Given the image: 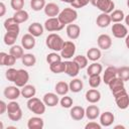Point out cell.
<instances>
[{"label": "cell", "mask_w": 129, "mask_h": 129, "mask_svg": "<svg viewBox=\"0 0 129 129\" xmlns=\"http://www.w3.org/2000/svg\"><path fill=\"white\" fill-rule=\"evenodd\" d=\"M21 61L25 67L30 68L36 63V57L32 53H24L23 56L21 57Z\"/></svg>", "instance_id": "d590c367"}, {"label": "cell", "mask_w": 129, "mask_h": 129, "mask_svg": "<svg viewBox=\"0 0 129 129\" xmlns=\"http://www.w3.org/2000/svg\"><path fill=\"white\" fill-rule=\"evenodd\" d=\"M114 99H115L116 105L119 109L125 110L129 107V95L127 94L126 90L117 95H114Z\"/></svg>", "instance_id": "52a82bcc"}, {"label": "cell", "mask_w": 129, "mask_h": 129, "mask_svg": "<svg viewBox=\"0 0 129 129\" xmlns=\"http://www.w3.org/2000/svg\"><path fill=\"white\" fill-rule=\"evenodd\" d=\"M59 104L62 108H66V109H69V108H72L73 105H74V100L70 97V96H67L64 95L60 100H59Z\"/></svg>", "instance_id": "ee69618b"}, {"label": "cell", "mask_w": 129, "mask_h": 129, "mask_svg": "<svg viewBox=\"0 0 129 129\" xmlns=\"http://www.w3.org/2000/svg\"><path fill=\"white\" fill-rule=\"evenodd\" d=\"M76 50H77L76 44L73 41L68 40V41H64V43H63V46L60 50V55L64 59H70L73 56H75Z\"/></svg>", "instance_id": "5b68a950"}, {"label": "cell", "mask_w": 129, "mask_h": 129, "mask_svg": "<svg viewBox=\"0 0 129 129\" xmlns=\"http://www.w3.org/2000/svg\"><path fill=\"white\" fill-rule=\"evenodd\" d=\"M110 17L113 23H118V22H122L125 19V14L121 9H114L110 13Z\"/></svg>", "instance_id": "e575fe53"}, {"label": "cell", "mask_w": 129, "mask_h": 129, "mask_svg": "<svg viewBox=\"0 0 129 129\" xmlns=\"http://www.w3.org/2000/svg\"><path fill=\"white\" fill-rule=\"evenodd\" d=\"M101 56H102V52H101L100 48L91 47L87 51V57L91 61H97V60H99L101 58Z\"/></svg>", "instance_id": "d6a6232c"}, {"label": "cell", "mask_w": 129, "mask_h": 129, "mask_svg": "<svg viewBox=\"0 0 129 129\" xmlns=\"http://www.w3.org/2000/svg\"><path fill=\"white\" fill-rule=\"evenodd\" d=\"M29 81V74L26 70H23V69H19L18 72H17V75H16V78H15V81L13 82L17 87L19 88H22L24 87L25 85H27Z\"/></svg>", "instance_id": "9c48e42d"}, {"label": "cell", "mask_w": 129, "mask_h": 129, "mask_svg": "<svg viewBox=\"0 0 129 129\" xmlns=\"http://www.w3.org/2000/svg\"><path fill=\"white\" fill-rule=\"evenodd\" d=\"M18 109H20V105L15 101H10L8 104H7V113H11V112H14V111H17Z\"/></svg>", "instance_id": "681fc988"}, {"label": "cell", "mask_w": 129, "mask_h": 129, "mask_svg": "<svg viewBox=\"0 0 129 129\" xmlns=\"http://www.w3.org/2000/svg\"><path fill=\"white\" fill-rule=\"evenodd\" d=\"M3 26L5 28L6 31H13V32H20V27H19V23H17L13 17L7 18L5 19Z\"/></svg>", "instance_id": "d4e9b609"}, {"label": "cell", "mask_w": 129, "mask_h": 129, "mask_svg": "<svg viewBox=\"0 0 129 129\" xmlns=\"http://www.w3.org/2000/svg\"><path fill=\"white\" fill-rule=\"evenodd\" d=\"M89 3H90V0H75V2L71 4V6L75 9H79L87 6Z\"/></svg>", "instance_id": "c3c4849f"}, {"label": "cell", "mask_w": 129, "mask_h": 129, "mask_svg": "<svg viewBox=\"0 0 129 129\" xmlns=\"http://www.w3.org/2000/svg\"><path fill=\"white\" fill-rule=\"evenodd\" d=\"M124 20H125V24H126L127 26H129V14L125 16V19H124Z\"/></svg>", "instance_id": "11a10c76"}, {"label": "cell", "mask_w": 129, "mask_h": 129, "mask_svg": "<svg viewBox=\"0 0 129 129\" xmlns=\"http://www.w3.org/2000/svg\"><path fill=\"white\" fill-rule=\"evenodd\" d=\"M42 101L47 107H55L59 103L58 95L56 93H46L43 95Z\"/></svg>", "instance_id": "e0dca14e"}, {"label": "cell", "mask_w": 129, "mask_h": 129, "mask_svg": "<svg viewBox=\"0 0 129 129\" xmlns=\"http://www.w3.org/2000/svg\"><path fill=\"white\" fill-rule=\"evenodd\" d=\"M10 6L14 11L22 10L24 7V0H10Z\"/></svg>", "instance_id": "7dc6e473"}, {"label": "cell", "mask_w": 129, "mask_h": 129, "mask_svg": "<svg viewBox=\"0 0 129 129\" xmlns=\"http://www.w3.org/2000/svg\"><path fill=\"white\" fill-rule=\"evenodd\" d=\"M69 86H70V91L73 92V93H79V92H81V91L83 90V88H84L83 81H82L81 79H78V78L73 79V80L70 82Z\"/></svg>", "instance_id": "836d02e7"}, {"label": "cell", "mask_w": 129, "mask_h": 129, "mask_svg": "<svg viewBox=\"0 0 129 129\" xmlns=\"http://www.w3.org/2000/svg\"><path fill=\"white\" fill-rule=\"evenodd\" d=\"M96 7L101 12L110 14L115 8V3L113 2V0H98Z\"/></svg>", "instance_id": "7c38bea8"}, {"label": "cell", "mask_w": 129, "mask_h": 129, "mask_svg": "<svg viewBox=\"0 0 129 129\" xmlns=\"http://www.w3.org/2000/svg\"><path fill=\"white\" fill-rule=\"evenodd\" d=\"M44 13L46 16L48 17H57L60 10H59V6L53 2H50V3H46L44 9H43Z\"/></svg>", "instance_id": "ac0fdd59"}, {"label": "cell", "mask_w": 129, "mask_h": 129, "mask_svg": "<svg viewBox=\"0 0 129 129\" xmlns=\"http://www.w3.org/2000/svg\"><path fill=\"white\" fill-rule=\"evenodd\" d=\"M117 76L124 82L129 81V67H121L117 69Z\"/></svg>", "instance_id": "60d3db41"}, {"label": "cell", "mask_w": 129, "mask_h": 129, "mask_svg": "<svg viewBox=\"0 0 129 129\" xmlns=\"http://www.w3.org/2000/svg\"><path fill=\"white\" fill-rule=\"evenodd\" d=\"M124 83L125 82L122 79H120L118 76L116 78H114L113 80L110 81V83L108 84V87H109L111 93L113 94V96L114 95H117V94H119V93H121V92H123V91L126 90Z\"/></svg>", "instance_id": "8992f818"}, {"label": "cell", "mask_w": 129, "mask_h": 129, "mask_svg": "<svg viewBox=\"0 0 129 129\" xmlns=\"http://www.w3.org/2000/svg\"><path fill=\"white\" fill-rule=\"evenodd\" d=\"M125 45H126V47L129 49V33H128L127 36L125 37Z\"/></svg>", "instance_id": "db71d44e"}, {"label": "cell", "mask_w": 129, "mask_h": 129, "mask_svg": "<svg viewBox=\"0 0 129 129\" xmlns=\"http://www.w3.org/2000/svg\"><path fill=\"white\" fill-rule=\"evenodd\" d=\"M59 1L64 2V3H69V4H72V3H74V2H75V0H59Z\"/></svg>", "instance_id": "6f0895ef"}, {"label": "cell", "mask_w": 129, "mask_h": 129, "mask_svg": "<svg viewBox=\"0 0 129 129\" xmlns=\"http://www.w3.org/2000/svg\"><path fill=\"white\" fill-rule=\"evenodd\" d=\"M101 82H102V78H101L100 75H92V76H89V85H90L91 88L97 89L101 85Z\"/></svg>", "instance_id": "ab89813d"}, {"label": "cell", "mask_w": 129, "mask_h": 129, "mask_svg": "<svg viewBox=\"0 0 129 129\" xmlns=\"http://www.w3.org/2000/svg\"><path fill=\"white\" fill-rule=\"evenodd\" d=\"M97 43L100 49L107 50L112 46V38L108 34H100L97 39Z\"/></svg>", "instance_id": "4fadbf2b"}, {"label": "cell", "mask_w": 129, "mask_h": 129, "mask_svg": "<svg viewBox=\"0 0 129 129\" xmlns=\"http://www.w3.org/2000/svg\"><path fill=\"white\" fill-rule=\"evenodd\" d=\"M116 77H117V68L114 66H109L108 68H106L105 72L103 73V82L106 85H108L110 81Z\"/></svg>", "instance_id": "44dd1931"}, {"label": "cell", "mask_w": 129, "mask_h": 129, "mask_svg": "<svg viewBox=\"0 0 129 129\" xmlns=\"http://www.w3.org/2000/svg\"><path fill=\"white\" fill-rule=\"evenodd\" d=\"M5 112H7V104L2 100L0 101V115H3Z\"/></svg>", "instance_id": "816d5d0a"}, {"label": "cell", "mask_w": 129, "mask_h": 129, "mask_svg": "<svg viewBox=\"0 0 129 129\" xmlns=\"http://www.w3.org/2000/svg\"><path fill=\"white\" fill-rule=\"evenodd\" d=\"M101 128H102V125L95 121H91L85 125V129H101Z\"/></svg>", "instance_id": "f907efd6"}, {"label": "cell", "mask_w": 129, "mask_h": 129, "mask_svg": "<svg viewBox=\"0 0 129 129\" xmlns=\"http://www.w3.org/2000/svg\"><path fill=\"white\" fill-rule=\"evenodd\" d=\"M63 43H64V40L62 39V37L59 34L54 32L48 34L45 38L46 46L52 51H60L63 46Z\"/></svg>", "instance_id": "6da1fadb"}, {"label": "cell", "mask_w": 129, "mask_h": 129, "mask_svg": "<svg viewBox=\"0 0 129 129\" xmlns=\"http://www.w3.org/2000/svg\"><path fill=\"white\" fill-rule=\"evenodd\" d=\"M57 18L59 19V21L63 25H68V24L74 23L77 20V18H78V12L73 7H67V8L62 9L59 12Z\"/></svg>", "instance_id": "7a4b0ae2"}, {"label": "cell", "mask_w": 129, "mask_h": 129, "mask_svg": "<svg viewBox=\"0 0 129 129\" xmlns=\"http://www.w3.org/2000/svg\"><path fill=\"white\" fill-rule=\"evenodd\" d=\"M16 61V57H14L10 53H6L4 51L0 52V64L6 67H12Z\"/></svg>", "instance_id": "4316f807"}, {"label": "cell", "mask_w": 129, "mask_h": 129, "mask_svg": "<svg viewBox=\"0 0 129 129\" xmlns=\"http://www.w3.org/2000/svg\"><path fill=\"white\" fill-rule=\"evenodd\" d=\"M19 33L18 32H13V31H6V33L4 34V37H3V40H4V43L6 45H14L15 42H16V39L18 37Z\"/></svg>", "instance_id": "1f68e13d"}, {"label": "cell", "mask_w": 129, "mask_h": 129, "mask_svg": "<svg viewBox=\"0 0 129 129\" xmlns=\"http://www.w3.org/2000/svg\"><path fill=\"white\" fill-rule=\"evenodd\" d=\"M49 70L53 73V74H61L64 73L66 71V62L60 60L57 62H53L51 64H49Z\"/></svg>", "instance_id": "74e56055"}, {"label": "cell", "mask_w": 129, "mask_h": 129, "mask_svg": "<svg viewBox=\"0 0 129 129\" xmlns=\"http://www.w3.org/2000/svg\"><path fill=\"white\" fill-rule=\"evenodd\" d=\"M111 17H110V14L108 13H104L102 12L101 14H99L97 16V19H96V23L99 27L101 28H105V27H108L110 24H111Z\"/></svg>", "instance_id": "cb8c5ba5"}, {"label": "cell", "mask_w": 129, "mask_h": 129, "mask_svg": "<svg viewBox=\"0 0 129 129\" xmlns=\"http://www.w3.org/2000/svg\"><path fill=\"white\" fill-rule=\"evenodd\" d=\"M12 17L14 18V20H15L17 23L21 24V23H24V22H26V21L28 20V18H29V14H28V12H27L26 10L22 9V10L15 11Z\"/></svg>", "instance_id": "f546056e"}, {"label": "cell", "mask_w": 129, "mask_h": 129, "mask_svg": "<svg viewBox=\"0 0 129 129\" xmlns=\"http://www.w3.org/2000/svg\"><path fill=\"white\" fill-rule=\"evenodd\" d=\"M46 5L45 0H30V7L33 11H40Z\"/></svg>", "instance_id": "f35d334b"}, {"label": "cell", "mask_w": 129, "mask_h": 129, "mask_svg": "<svg viewBox=\"0 0 129 129\" xmlns=\"http://www.w3.org/2000/svg\"><path fill=\"white\" fill-rule=\"evenodd\" d=\"M61 55L57 53V51H52L50 53H48L46 55V62L48 64H51L53 62H57V61H60L61 60Z\"/></svg>", "instance_id": "7bdbcfd3"}, {"label": "cell", "mask_w": 129, "mask_h": 129, "mask_svg": "<svg viewBox=\"0 0 129 129\" xmlns=\"http://www.w3.org/2000/svg\"><path fill=\"white\" fill-rule=\"evenodd\" d=\"M100 108L97 105H89L86 108V117L89 120H96L97 118L100 117Z\"/></svg>", "instance_id": "603a6c76"}, {"label": "cell", "mask_w": 129, "mask_h": 129, "mask_svg": "<svg viewBox=\"0 0 129 129\" xmlns=\"http://www.w3.org/2000/svg\"><path fill=\"white\" fill-rule=\"evenodd\" d=\"M17 72H18V70L14 69V68H9L5 72V78L9 82H14L15 81V78H16V75H17Z\"/></svg>", "instance_id": "f6af8a7d"}, {"label": "cell", "mask_w": 129, "mask_h": 129, "mask_svg": "<svg viewBox=\"0 0 129 129\" xmlns=\"http://www.w3.org/2000/svg\"><path fill=\"white\" fill-rule=\"evenodd\" d=\"M35 37L30 33H26L21 37V45L24 49H32L35 46Z\"/></svg>", "instance_id": "ffe728a7"}, {"label": "cell", "mask_w": 129, "mask_h": 129, "mask_svg": "<svg viewBox=\"0 0 129 129\" xmlns=\"http://www.w3.org/2000/svg\"><path fill=\"white\" fill-rule=\"evenodd\" d=\"M9 53L12 54L14 57H16V59L21 58L24 54V48L22 45H18V44H14L10 47L9 49Z\"/></svg>", "instance_id": "8d00e7d4"}, {"label": "cell", "mask_w": 129, "mask_h": 129, "mask_svg": "<svg viewBox=\"0 0 129 129\" xmlns=\"http://www.w3.org/2000/svg\"><path fill=\"white\" fill-rule=\"evenodd\" d=\"M27 108L29 111L34 113L35 115H42L45 112V107L46 105L44 102L36 97H32L30 99H27Z\"/></svg>", "instance_id": "3957f363"}, {"label": "cell", "mask_w": 129, "mask_h": 129, "mask_svg": "<svg viewBox=\"0 0 129 129\" xmlns=\"http://www.w3.org/2000/svg\"><path fill=\"white\" fill-rule=\"evenodd\" d=\"M4 97L10 101H13V100H16L20 97L21 95V90L19 89V87H17L16 85L15 86H8L4 89Z\"/></svg>", "instance_id": "30bf717a"}, {"label": "cell", "mask_w": 129, "mask_h": 129, "mask_svg": "<svg viewBox=\"0 0 129 129\" xmlns=\"http://www.w3.org/2000/svg\"><path fill=\"white\" fill-rule=\"evenodd\" d=\"M127 6H128V8H129V0H127Z\"/></svg>", "instance_id": "91938a15"}, {"label": "cell", "mask_w": 129, "mask_h": 129, "mask_svg": "<svg viewBox=\"0 0 129 129\" xmlns=\"http://www.w3.org/2000/svg\"><path fill=\"white\" fill-rule=\"evenodd\" d=\"M74 60L79 64V67L81 68V70L88 67V61H89V59H88L87 55H83V54L76 55V56L74 57Z\"/></svg>", "instance_id": "b9f144b4"}, {"label": "cell", "mask_w": 129, "mask_h": 129, "mask_svg": "<svg viewBox=\"0 0 129 129\" xmlns=\"http://www.w3.org/2000/svg\"><path fill=\"white\" fill-rule=\"evenodd\" d=\"M66 31H67L68 37H69L70 39H72V40H75V39H78V38L80 37V34H81V27H80L78 24L71 23V24H68V25H67Z\"/></svg>", "instance_id": "5bb4252c"}, {"label": "cell", "mask_w": 129, "mask_h": 129, "mask_svg": "<svg viewBox=\"0 0 129 129\" xmlns=\"http://www.w3.org/2000/svg\"><path fill=\"white\" fill-rule=\"evenodd\" d=\"M5 13H6V6H5V4L3 2H1L0 3V16L1 17L4 16Z\"/></svg>", "instance_id": "f5cc1de1"}, {"label": "cell", "mask_w": 129, "mask_h": 129, "mask_svg": "<svg viewBox=\"0 0 129 129\" xmlns=\"http://www.w3.org/2000/svg\"><path fill=\"white\" fill-rule=\"evenodd\" d=\"M43 26H44V29L47 30L48 32L59 31L64 27V25L59 21V19L57 17H48L44 21Z\"/></svg>", "instance_id": "277c9868"}, {"label": "cell", "mask_w": 129, "mask_h": 129, "mask_svg": "<svg viewBox=\"0 0 129 129\" xmlns=\"http://www.w3.org/2000/svg\"><path fill=\"white\" fill-rule=\"evenodd\" d=\"M97 2H98V0H90V3H91L93 6H95V7H96V5H97Z\"/></svg>", "instance_id": "680465c9"}, {"label": "cell", "mask_w": 129, "mask_h": 129, "mask_svg": "<svg viewBox=\"0 0 129 129\" xmlns=\"http://www.w3.org/2000/svg\"><path fill=\"white\" fill-rule=\"evenodd\" d=\"M43 126H44V121L41 117H38V116L31 117L27 121L28 129H42Z\"/></svg>", "instance_id": "7402d4cb"}, {"label": "cell", "mask_w": 129, "mask_h": 129, "mask_svg": "<svg viewBox=\"0 0 129 129\" xmlns=\"http://www.w3.org/2000/svg\"><path fill=\"white\" fill-rule=\"evenodd\" d=\"M103 72V67L101 63L93 61L91 64L88 66L87 68V75L88 76H92V75H101V73Z\"/></svg>", "instance_id": "4dcf8cb0"}, {"label": "cell", "mask_w": 129, "mask_h": 129, "mask_svg": "<svg viewBox=\"0 0 129 129\" xmlns=\"http://www.w3.org/2000/svg\"><path fill=\"white\" fill-rule=\"evenodd\" d=\"M36 94V89L33 85H25L24 87L21 88V96L25 99H30L34 97Z\"/></svg>", "instance_id": "f1b7e54d"}, {"label": "cell", "mask_w": 129, "mask_h": 129, "mask_svg": "<svg viewBox=\"0 0 129 129\" xmlns=\"http://www.w3.org/2000/svg\"><path fill=\"white\" fill-rule=\"evenodd\" d=\"M70 116L75 121H81L86 116V109L82 106H73L70 110Z\"/></svg>", "instance_id": "9a60e30c"}, {"label": "cell", "mask_w": 129, "mask_h": 129, "mask_svg": "<svg viewBox=\"0 0 129 129\" xmlns=\"http://www.w3.org/2000/svg\"><path fill=\"white\" fill-rule=\"evenodd\" d=\"M66 62V71L64 73L69 76V77H72V78H75L79 75L80 71H81V68L79 67V64L73 59V60H64Z\"/></svg>", "instance_id": "8fae6325"}, {"label": "cell", "mask_w": 129, "mask_h": 129, "mask_svg": "<svg viewBox=\"0 0 129 129\" xmlns=\"http://www.w3.org/2000/svg\"><path fill=\"white\" fill-rule=\"evenodd\" d=\"M7 114H8V118H9L11 121H15V122L19 121V120L22 118V115H23L21 108L18 109L17 111H14V112H11V113H7Z\"/></svg>", "instance_id": "bcb514c9"}, {"label": "cell", "mask_w": 129, "mask_h": 129, "mask_svg": "<svg viewBox=\"0 0 129 129\" xmlns=\"http://www.w3.org/2000/svg\"><path fill=\"white\" fill-rule=\"evenodd\" d=\"M114 129H125V126H123V125H116V126H114Z\"/></svg>", "instance_id": "9f6ffc18"}, {"label": "cell", "mask_w": 129, "mask_h": 129, "mask_svg": "<svg viewBox=\"0 0 129 129\" xmlns=\"http://www.w3.org/2000/svg\"><path fill=\"white\" fill-rule=\"evenodd\" d=\"M54 91L58 96H64L70 91V86L64 81H59L54 86Z\"/></svg>", "instance_id": "83f0119b"}, {"label": "cell", "mask_w": 129, "mask_h": 129, "mask_svg": "<svg viewBox=\"0 0 129 129\" xmlns=\"http://www.w3.org/2000/svg\"><path fill=\"white\" fill-rule=\"evenodd\" d=\"M112 33H113V36L116 37V38H125L128 34V29L126 27V25L122 24L121 22H118V23H114L112 25Z\"/></svg>", "instance_id": "ba28073f"}, {"label": "cell", "mask_w": 129, "mask_h": 129, "mask_svg": "<svg viewBox=\"0 0 129 129\" xmlns=\"http://www.w3.org/2000/svg\"><path fill=\"white\" fill-rule=\"evenodd\" d=\"M43 30H44V26L39 22H33L28 26V33L32 34L34 37L41 36L43 34Z\"/></svg>", "instance_id": "484cf974"}, {"label": "cell", "mask_w": 129, "mask_h": 129, "mask_svg": "<svg viewBox=\"0 0 129 129\" xmlns=\"http://www.w3.org/2000/svg\"><path fill=\"white\" fill-rule=\"evenodd\" d=\"M86 100L91 104H96L101 100V93L95 88H92L86 92Z\"/></svg>", "instance_id": "d6986e66"}, {"label": "cell", "mask_w": 129, "mask_h": 129, "mask_svg": "<svg viewBox=\"0 0 129 129\" xmlns=\"http://www.w3.org/2000/svg\"><path fill=\"white\" fill-rule=\"evenodd\" d=\"M100 124L102 125V127H109L113 124L114 120H115V116L112 112L110 111H106L100 114Z\"/></svg>", "instance_id": "2e32d148"}]
</instances>
